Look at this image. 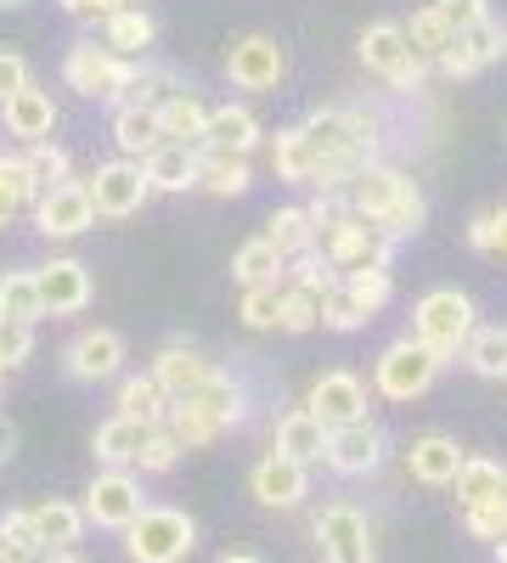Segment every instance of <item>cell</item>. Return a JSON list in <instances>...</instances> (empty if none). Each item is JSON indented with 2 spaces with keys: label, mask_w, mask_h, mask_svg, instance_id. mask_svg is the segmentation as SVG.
<instances>
[{
  "label": "cell",
  "mask_w": 507,
  "mask_h": 563,
  "mask_svg": "<svg viewBox=\"0 0 507 563\" xmlns=\"http://www.w3.org/2000/svg\"><path fill=\"white\" fill-rule=\"evenodd\" d=\"M474 299L463 288H429L418 299V310H411V339H418L423 350H434L440 361H456L474 333Z\"/></svg>",
  "instance_id": "cell-1"
},
{
  "label": "cell",
  "mask_w": 507,
  "mask_h": 563,
  "mask_svg": "<svg viewBox=\"0 0 507 563\" xmlns=\"http://www.w3.org/2000/svg\"><path fill=\"white\" fill-rule=\"evenodd\" d=\"M192 547H198V525L180 507H142L124 525L130 563H187Z\"/></svg>",
  "instance_id": "cell-2"
},
{
  "label": "cell",
  "mask_w": 507,
  "mask_h": 563,
  "mask_svg": "<svg viewBox=\"0 0 507 563\" xmlns=\"http://www.w3.org/2000/svg\"><path fill=\"white\" fill-rule=\"evenodd\" d=\"M316 249L328 254L333 271H361V265H389L395 260V243L384 238L373 220H361L350 209H339L328 225L316 231Z\"/></svg>",
  "instance_id": "cell-3"
},
{
  "label": "cell",
  "mask_w": 507,
  "mask_h": 563,
  "mask_svg": "<svg viewBox=\"0 0 507 563\" xmlns=\"http://www.w3.org/2000/svg\"><path fill=\"white\" fill-rule=\"evenodd\" d=\"M85 198H90V214H102V220L142 214L147 198H153L142 158H108V164H97V175L85 180Z\"/></svg>",
  "instance_id": "cell-4"
},
{
  "label": "cell",
  "mask_w": 507,
  "mask_h": 563,
  "mask_svg": "<svg viewBox=\"0 0 507 563\" xmlns=\"http://www.w3.org/2000/svg\"><path fill=\"white\" fill-rule=\"evenodd\" d=\"M440 366H445V361H440L434 350H423L418 339H395V344L378 355L373 384H378V395H384V400H418V395H429V389H434Z\"/></svg>",
  "instance_id": "cell-5"
},
{
  "label": "cell",
  "mask_w": 507,
  "mask_h": 563,
  "mask_svg": "<svg viewBox=\"0 0 507 563\" xmlns=\"http://www.w3.org/2000/svg\"><path fill=\"white\" fill-rule=\"evenodd\" d=\"M124 74H130V63L113 57L102 40H74L68 57H63V79H68V90H79L85 102H119Z\"/></svg>",
  "instance_id": "cell-6"
},
{
  "label": "cell",
  "mask_w": 507,
  "mask_h": 563,
  "mask_svg": "<svg viewBox=\"0 0 507 563\" xmlns=\"http://www.w3.org/2000/svg\"><path fill=\"white\" fill-rule=\"evenodd\" d=\"M361 63L373 68L378 79H389L395 90H423V79H429V57L411 52L400 23H373L366 29L361 34Z\"/></svg>",
  "instance_id": "cell-7"
},
{
  "label": "cell",
  "mask_w": 507,
  "mask_h": 563,
  "mask_svg": "<svg viewBox=\"0 0 507 563\" xmlns=\"http://www.w3.org/2000/svg\"><path fill=\"white\" fill-rule=\"evenodd\" d=\"M142 479L130 474V467H102L97 479H90L85 490V525H97V530H124L135 512H142Z\"/></svg>",
  "instance_id": "cell-8"
},
{
  "label": "cell",
  "mask_w": 507,
  "mask_h": 563,
  "mask_svg": "<svg viewBox=\"0 0 507 563\" xmlns=\"http://www.w3.org/2000/svg\"><path fill=\"white\" fill-rule=\"evenodd\" d=\"M316 541H321V558L328 563H378L373 525H366V512H355L350 501H333L328 512H321Z\"/></svg>",
  "instance_id": "cell-9"
},
{
  "label": "cell",
  "mask_w": 507,
  "mask_h": 563,
  "mask_svg": "<svg viewBox=\"0 0 507 563\" xmlns=\"http://www.w3.org/2000/svg\"><path fill=\"white\" fill-rule=\"evenodd\" d=\"M321 462H328L333 474H344V479L373 474V467L384 462V429H378L373 417L339 422V429H328V445H321Z\"/></svg>",
  "instance_id": "cell-10"
},
{
  "label": "cell",
  "mask_w": 507,
  "mask_h": 563,
  "mask_svg": "<svg viewBox=\"0 0 507 563\" xmlns=\"http://www.w3.org/2000/svg\"><path fill=\"white\" fill-rule=\"evenodd\" d=\"M496 57H507V29L496 23V18H480V23H469L463 34H451V45L434 57V68L445 74V79H474L485 63H496Z\"/></svg>",
  "instance_id": "cell-11"
},
{
  "label": "cell",
  "mask_w": 507,
  "mask_h": 563,
  "mask_svg": "<svg viewBox=\"0 0 507 563\" xmlns=\"http://www.w3.org/2000/svg\"><path fill=\"white\" fill-rule=\"evenodd\" d=\"M34 231L40 238H79V231H90V198H85V180H57L45 186V192H34Z\"/></svg>",
  "instance_id": "cell-12"
},
{
  "label": "cell",
  "mask_w": 507,
  "mask_h": 563,
  "mask_svg": "<svg viewBox=\"0 0 507 563\" xmlns=\"http://www.w3.org/2000/svg\"><path fill=\"white\" fill-rule=\"evenodd\" d=\"M225 74L238 90H276L288 74V52L271 34H243L232 52H225Z\"/></svg>",
  "instance_id": "cell-13"
},
{
  "label": "cell",
  "mask_w": 507,
  "mask_h": 563,
  "mask_svg": "<svg viewBox=\"0 0 507 563\" xmlns=\"http://www.w3.org/2000/svg\"><path fill=\"white\" fill-rule=\"evenodd\" d=\"M406 186H411V180H406L400 169H389V164H378V158H373V164H361V169L344 180V209L378 225V220L400 203Z\"/></svg>",
  "instance_id": "cell-14"
},
{
  "label": "cell",
  "mask_w": 507,
  "mask_h": 563,
  "mask_svg": "<svg viewBox=\"0 0 507 563\" xmlns=\"http://www.w3.org/2000/svg\"><path fill=\"white\" fill-rule=\"evenodd\" d=\"M68 378L74 384H102V378H119L124 366V339L113 333V327H85V333L68 344Z\"/></svg>",
  "instance_id": "cell-15"
},
{
  "label": "cell",
  "mask_w": 507,
  "mask_h": 563,
  "mask_svg": "<svg viewBox=\"0 0 507 563\" xmlns=\"http://www.w3.org/2000/svg\"><path fill=\"white\" fill-rule=\"evenodd\" d=\"M305 411L321 422V429H339V422H355V417H366V384L355 378V372H321V378L310 384Z\"/></svg>",
  "instance_id": "cell-16"
},
{
  "label": "cell",
  "mask_w": 507,
  "mask_h": 563,
  "mask_svg": "<svg viewBox=\"0 0 507 563\" xmlns=\"http://www.w3.org/2000/svg\"><path fill=\"white\" fill-rule=\"evenodd\" d=\"M34 288H40V310L45 316H79L90 305V271L79 260H52V265H40L34 271Z\"/></svg>",
  "instance_id": "cell-17"
},
{
  "label": "cell",
  "mask_w": 507,
  "mask_h": 563,
  "mask_svg": "<svg viewBox=\"0 0 507 563\" xmlns=\"http://www.w3.org/2000/svg\"><path fill=\"white\" fill-rule=\"evenodd\" d=\"M249 485H254V501H260V507H271V512H288V507H299V501L310 496V474H305L299 462L276 456V451L254 462Z\"/></svg>",
  "instance_id": "cell-18"
},
{
  "label": "cell",
  "mask_w": 507,
  "mask_h": 563,
  "mask_svg": "<svg viewBox=\"0 0 507 563\" xmlns=\"http://www.w3.org/2000/svg\"><path fill=\"white\" fill-rule=\"evenodd\" d=\"M0 119H7V135H18L23 147H34V141H52V130H57V108H52V97H45L34 79L0 102Z\"/></svg>",
  "instance_id": "cell-19"
},
{
  "label": "cell",
  "mask_w": 507,
  "mask_h": 563,
  "mask_svg": "<svg viewBox=\"0 0 507 563\" xmlns=\"http://www.w3.org/2000/svg\"><path fill=\"white\" fill-rule=\"evenodd\" d=\"M254 186V164L249 153H214V147H198V192L209 198H243Z\"/></svg>",
  "instance_id": "cell-20"
},
{
  "label": "cell",
  "mask_w": 507,
  "mask_h": 563,
  "mask_svg": "<svg viewBox=\"0 0 507 563\" xmlns=\"http://www.w3.org/2000/svg\"><path fill=\"white\" fill-rule=\"evenodd\" d=\"M153 429L158 422H135V417H108L102 429H97V462H108V467H135L142 462V451H147V440H153Z\"/></svg>",
  "instance_id": "cell-21"
},
{
  "label": "cell",
  "mask_w": 507,
  "mask_h": 563,
  "mask_svg": "<svg viewBox=\"0 0 507 563\" xmlns=\"http://www.w3.org/2000/svg\"><path fill=\"white\" fill-rule=\"evenodd\" d=\"M406 467H411L418 485H451L456 467H463V445H456L451 434H423V440H411Z\"/></svg>",
  "instance_id": "cell-22"
},
{
  "label": "cell",
  "mask_w": 507,
  "mask_h": 563,
  "mask_svg": "<svg viewBox=\"0 0 507 563\" xmlns=\"http://www.w3.org/2000/svg\"><path fill=\"white\" fill-rule=\"evenodd\" d=\"M180 400H192V406L214 422V429H220V434L243 422V384L232 378V372H209V378H203L192 395H180Z\"/></svg>",
  "instance_id": "cell-23"
},
{
  "label": "cell",
  "mask_w": 507,
  "mask_h": 563,
  "mask_svg": "<svg viewBox=\"0 0 507 563\" xmlns=\"http://www.w3.org/2000/svg\"><path fill=\"white\" fill-rule=\"evenodd\" d=\"M209 361L192 350V344H164L158 350V361H153V378H158V389L169 395V400H180V395H192L203 378H209Z\"/></svg>",
  "instance_id": "cell-24"
},
{
  "label": "cell",
  "mask_w": 507,
  "mask_h": 563,
  "mask_svg": "<svg viewBox=\"0 0 507 563\" xmlns=\"http://www.w3.org/2000/svg\"><path fill=\"white\" fill-rule=\"evenodd\" d=\"M203 124H209V108H203V97H192V90L175 85L158 102V130H164V141H175V147H198Z\"/></svg>",
  "instance_id": "cell-25"
},
{
  "label": "cell",
  "mask_w": 507,
  "mask_h": 563,
  "mask_svg": "<svg viewBox=\"0 0 507 563\" xmlns=\"http://www.w3.org/2000/svg\"><path fill=\"white\" fill-rule=\"evenodd\" d=\"M142 169H147L153 192H192L198 186V147H175V141H164V147H153L142 158Z\"/></svg>",
  "instance_id": "cell-26"
},
{
  "label": "cell",
  "mask_w": 507,
  "mask_h": 563,
  "mask_svg": "<svg viewBox=\"0 0 507 563\" xmlns=\"http://www.w3.org/2000/svg\"><path fill=\"white\" fill-rule=\"evenodd\" d=\"M153 40H158V23H153L147 7H124V12H113V18L102 23V45H108L113 57H124V63L147 57Z\"/></svg>",
  "instance_id": "cell-27"
},
{
  "label": "cell",
  "mask_w": 507,
  "mask_h": 563,
  "mask_svg": "<svg viewBox=\"0 0 507 563\" xmlns=\"http://www.w3.org/2000/svg\"><path fill=\"white\" fill-rule=\"evenodd\" d=\"M198 147H214V153H254V147H260V119H254L249 108H209V124H203Z\"/></svg>",
  "instance_id": "cell-28"
},
{
  "label": "cell",
  "mask_w": 507,
  "mask_h": 563,
  "mask_svg": "<svg viewBox=\"0 0 507 563\" xmlns=\"http://www.w3.org/2000/svg\"><path fill=\"white\" fill-rule=\"evenodd\" d=\"M321 445H328V429H321L305 406H294L283 422H276V456L310 467V462H321Z\"/></svg>",
  "instance_id": "cell-29"
},
{
  "label": "cell",
  "mask_w": 507,
  "mask_h": 563,
  "mask_svg": "<svg viewBox=\"0 0 507 563\" xmlns=\"http://www.w3.org/2000/svg\"><path fill=\"white\" fill-rule=\"evenodd\" d=\"M29 519H34V536H40V547L45 552H63V547H79V536H85V512L74 507V501H40V507H29Z\"/></svg>",
  "instance_id": "cell-30"
},
{
  "label": "cell",
  "mask_w": 507,
  "mask_h": 563,
  "mask_svg": "<svg viewBox=\"0 0 507 563\" xmlns=\"http://www.w3.org/2000/svg\"><path fill=\"white\" fill-rule=\"evenodd\" d=\"M113 147L119 158H147L153 147H164L158 108H113Z\"/></svg>",
  "instance_id": "cell-31"
},
{
  "label": "cell",
  "mask_w": 507,
  "mask_h": 563,
  "mask_svg": "<svg viewBox=\"0 0 507 563\" xmlns=\"http://www.w3.org/2000/svg\"><path fill=\"white\" fill-rule=\"evenodd\" d=\"M283 254H276L265 238H254V243H243L238 254H232V276L243 282V288H276L283 282Z\"/></svg>",
  "instance_id": "cell-32"
},
{
  "label": "cell",
  "mask_w": 507,
  "mask_h": 563,
  "mask_svg": "<svg viewBox=\"0 0 507 563\" xmlns=\"http://www.w3.org/2000/svg\"><path fill=\"white\" fill-rule=\"evenodd\" d=\"M451 490H456V501H463V507H474V501H485V496L507 490V467H502V462H491V456H463V467H456Z\"/></svg>",
  "instance_id": "cell-33"
},
{
  "label": "cell",
  "mask_w": 507,
  "mask_h": 563,
  "mask_svg": "<svg viewBox=\"0 0 507 563\" xmlns=\"http://www.w3.org/2000/svg\"><path fill=\"white\" fill-rule=\"evenodd\" d=\"M260 238L276 249V254H283V260H294V254H305V249H316V231H310V214L305 209H276L271 220H265V231H260Z\"/></svg>",
  "instance_id": "cell-34"
},
{
  "label": "cell",
  "mask_w": 507,
  "mask_h": 563,
  "mask_svg": "<svg viewBox=\"0 0 507 563\" xmlns=\"http://www.w3.org/2000/svg\"><path fill=\"white\" fill-rule=\"evenodd\" d=\"M164 434L180 445V451H203V445H214L220 440V429L192 406V400H169V411H164Z\"/></svg>",
  "instance_id": "cell-35"
},
{
  "label": "cell",
  "mask_w": 507,
  "mask_h": 563,
  "mask_svg": "<svg viewBox=\"0 0 507 563\" xmlns=\"http://www.w3.org/2000/svg\"><path fill=\"white\" fill-rule=\"evenodd\" d=\"M339 288H344L366 316H378V310L395 299V276H389V265H361V271H344Z\"/></svg>",
  "instance_id": "cell-36"
},
{
  "label": "cell",
  "mask_w": 507,
  "mask_h": 563,
  "mask_svg": "<svg viewBox=\"0 0 507 563\" xmlns=\"http://www.w3.org/2000/svg\"><path fill=\"white\" fill-rule=\"evenodd\" d=\"M463 361L480 372V378H507V327H474Z\"/></svg>",
  "instance_id": "cell-37"
},
{
  "label": "cell",
  "mask_w": 507,
  "mask_h": 563,
  "mask_svg": "<svg viewBox=\"0 0 507 563\" xmlns=\"http://www.w3.org/2000/svg\"><path fill=\"white\" fill-rule=\"evenodd\" d=\"M169 411V395L158 389V378H124L119 384V417H135V422H164Z\"/></svg>",
  "instance_id": "cell-38"
},
{
  "label": "cell",
  "mask_w": 507,
  "mask_h": 563,
  "mask_svg": "<svg viewBox=\"0 0 507 563\" xmlns=\"http://www.w3.org/2000/svg\"><path fill=\"white\" fill-rule=\"evenodd\" d=\"M400 34H406V45H411V52H418V57H440L445 52V45H451V29H445V18L434 12V7H418V12H411V23H400Z\"/></svg>",
  "instance_id": "cell-39"
},
{
  "label": "cell",
  "mask_w": 507,
  "mask_h": 563,
  "mask_svg": "<svg viewBox=\"0 0 507 563\" xmlns=\"http://www.w3.org/2000/svg\"><path fill=\"white\" fill-rule=\"evenodd\" d=\"M276 327H283V333H316V327H321V294H305V288H294V282H283Z\"/></svg>",
  "instance_id": "cell-40"
},
{
  "label": "cell",
  "mask_w": 507,
  "mask_h": 563,
  "mask_svg": "<svg viewBox=\"0 0 507 563\" xmlns=\"http://www.w3.org/2000/svg\"><path fill=\"white\" fill-rule=\"evenodd\" d=\"M283 282H294V288H305V294H328L333 282H339V271L328 265V254H321V249H305V254H294L283 265Z\"/></svg>",
  "instance_id": "cell-41"
},
{
  "label": "cell",
  "mask_w": 507,
  "mask_h": 563,
  "mask_svg": "<svg viewBox=\"0 0 507 563\" xmlns=\"http://www.w3.org/2000/svg\"><path fill=\"white\" fill-rule=\"evenodd\" d=\"M0 316H18V321L45 316L40 310V288H34V271H7V276H0Z\"/></svg>",
  "instance_id": "cell-42"
},
{
  "label": "cell",
  "mask_w": 507,
  "mask_h": 563,
  "mask_svg": "<svg viewBox=\"0 0 507 563\" xmlns=\"http://www.w3.org/2000/svg\"><path fill=\"white\" fill-rule=\"evenodd\" d=\"M34 203V180L23 169V158H0V225L18 220Z\"/></svg>",
  "instance_id": "cell-43"
},
{
  "label": "cell",
  "mask_w": 507,
  "mask_h": 563,
  "mask_svg": "<svg viewBox=\"0 0 507 563\" xmlns=\"http://www.w3.org/2000/svg\"><path fill=\"white\" fill-rule=\"evenodd\" d=\"M23 169L34 180V192H45V186H57V180H74L68 175V153L57 147V141H34V147L23 153Z\"/></svg>",
  "instance_id": "cell-44"
},
{
  "label": "cell",
  "mask_w": 507,
  "mask_h": 563,
  "mask_svg": "<svg viewBox=\"0 0 507 563\" xmlns=\"http://www.w3.org/2000/svg\"><path fill=\"white\" fill-rule=\"evenodd\" d=\"M423 214H429V203H423V192H418V180H411L406 192H400V203H395V209H389V214L378 220V231H384L389 243H400V238H418Z\"/></svg>",
  "instance_id": "cell-45"
},
{
  "label": "cell",
  "mask_w": 507,
  "mask_h": 563,
  "mask_svg": "<svg viewBox=\"0 0 507 563\" xmlns=\"http://www.w3.org/2000/svg\"><path fill=\"white\" fill-rule=\"evenodd\" d=\"M463 525H469V536L474 541H502V530H507V490H496V496H485V501H474V507H463Z\"/></svg>",
  "instance_id": "cell-46"
},
{
  "label": "cell",
  "mask_w": 507,
  "mask_h": 563,
  "mask_svg": "<svg viewBox=\"0 0 507 563\" xmlns=\"http://www.w3.org/2000/svg\"><path fill=\"white\" fill-rule=\"evenodd\" d=\"M366 321H373V316H366V310L339 288V282H333L328 294H321V327H333V333H361Z\"/></svg>",
  "instance_id": "cell-47"
},
{
  "label": "cell",
  "mask_w": 507,
  "mask_h": 563,
  "mask_svg": "<svg viewBox=\"0 0 507 563\" xmlns=\"http://www.w3.org/2000/svg\"><path fill=\"white\" fill-rule=\"evenodd\" d=\"M34 355V321H18V316H0V366H23Z\"/></svg>",
  "instance_id": "cell-48"
},
{
  "label": "cell",
  "mask_w": 507,
  "mask_h": 563,
  "mask_svg": "<svg viewBox=\"0 0 507 563\" xmlns=\"http://www.w3.org/2000/svg\"><path fill=\"white\" fill-rule=\"evenodd\" d=\"M276 305H283V282L276 288H243V321L254 333H276Z\"/></svg>",
  "instance_id": "cell-49"
},
{
  "label": "cell",
  "mask_w": 507,
  "mask_h": 563,
  "mask_svg": "<svg viewBox=\"0 0 507 563\" xmlns=\"http://www.w3.org/2000/svg\"><path fill=\"white\" fill-rule=\"evenodd\" d=\"M175 462H180V445L164 434V422H158L153 440H147V451H142V462H135V467H142V474H169Z\"/></svg>",
  "instance_id": "cell-50"
},
{
  "label": "cell",
  "mask_w": 507,
  "mask_h": 563,
  "mask_svg": "<svg viewBox=\"0 0 507 563\" xmlns=\"http://www.w3.org/2000/svg\"><path fill=\"white\" fill-rule=\"evenodd\" d=\"M429 7L445 18V29H451V34H463L469 23L491 18V7H485V0H429Z\"/></svg>",
  "instance_id": "cell-51"
},
{
  "label": "cell",
  "mask_w": 507,
  "mask_h": 563,
  "mask_svg": "<svg viewBox=\"0 0 507 563\" xmlns=\"http://www.w3.org/2000/svg\"><path fill=\"white\" fill-rule=\"evenodd\" d=\"M34 74H29V63L18 57V52H7V45H0V102L12 97V90H23Z\"/></svg>",
  "instance_id": "cell-52"
},
{
  "label": "cell",
  "mask_w": 507,
  "mask_h": 563,
  "mask_svg": "<svg viewBox=\"0 0 507 563\" xmlns=\"http://www.w3.org/2000/svg\"><path fill=\"white\" fill-rule=\"evenodd\" d=\"M491 260H507V209H491Z\"/></svg>",
  "instance_id": "cell-53"
},
{
  "label": "cell",
  "mask_w": 507,
  "mask_h": 563,
  "mask_svg": "<svg viewBox=\"0 0 507 563\" xmlns=\"http://www.w3.org/2000/svg\"><path fill=\"white\" fill-rule=\"evenodd\" d=\"M12 451H18V429H12V417H0V467L12 462Z\"/></svg>",
  "instance_id": "cell-54"
},
{
  "label": "cell",
  "mask_w": 507,
  "mask_h": 563,
  "mask_svg": "<svg viewBox=\"0 0 507 563\" xmlns=\"http://www.w3.org/2000/svg\"><path fill=\"white\" fill-rule=\"evenodd\" d=\"M40 563H85L79 547H63V552H40Z\"/></svg>",
  "instance_id": "cell-55"
},
{
  "label": "cell",
  "mask_w": 507,
  "mask_h": 563,
  "mask_svg": "<svg viewBox=\"0 0 507 563\" xmlns=\"http://www.w3.org/2000/svg\"><path fill=\"white\" fill-rule=\"evenodd\" d=\"M220 563H260V558H254V552H225Z\"/></svg>",
  "instance_id": "cell-56"
},
{
  "label": "cell",
  "mask_w": 507,
  "mask_h": 563,
  "mask_svg": "<svg viewBox=\"0 0 507 563\" xmlns=\"http://www.w3.org/2000/svg\"><path fill=\"white\" fill-rule=\"evenodd\" d=\"M496 558H502V563H507V530H502V541H496Z\"/></svg>",
  "instance_id": "cell-57"
},
{
  "label": "cell",
  "mask_w": 507,
  "mask_h": 563,
  "mask_svg": "<svg viewBox=\"0 0 507 563\" xmlns=\"http://www.w3.org/2000/svg\"><path fill=\"white\" fill-rule=\"evenodd\" d=\"M7 7H23V0H0V12H7Z\"/></svg>",
  "instance_id": "cell-58"
},
{
  "label": "cell",
  "mask_w": 507,
  "mask_h": 563,
  "mask_svg": "<svg viewBox=\"0 0 507 563\" xmlns=\"http://www.w3.org/2000/svg\"><path fill=\"white\" fill-rule=\"evenodd\" d=\"M0 378H7V366H0Z\"/></svg>",
  "instance_id": "cell-59"
}]
</instances>
